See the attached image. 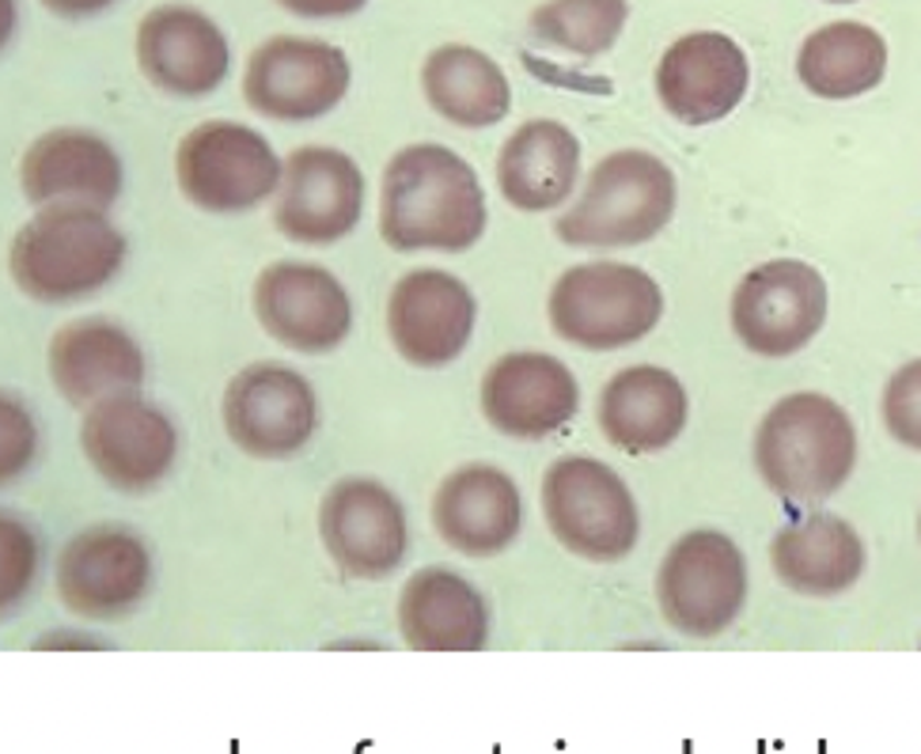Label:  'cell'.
<instances>
[{"label":"cell","mask_w":921,"mask_h":754,"mask_svg":"<svg viewBox=\"0 0 921 754\" xmlns=\"http://www.w3.org/2000/svg\"><path fill=\"white\" fill-rule=\"evenodd\" d=\"M485 232L478 171L444 145H406L387 159L379 235L398 254H463Z\"/></svg>","instance_id":"obj_1"},{"label":"cell","mask_w":921,"mask_h":754,"mask_svg":"<svg viewBox=\"0 0 921 754\" xmlns=\"http://www.w3.org/2000/svg\"><path fill=\"white\" fill-rule=\"evenodd\" d=\"M126 235L103 209L46 206L15 232L8 273L39 304H73L95 296L126 265Z\"/></svg>","instance_id":"obj_2"},{"label":"cell","mask_w":921,"mask_h":754,"mask_svg":"<svg viewBox=\"0 0 921 754\" xmlns=\"http://www.w3.org/2000/svg\"><path fill=\"white\" fill-rule=\"evenodd\" d=\"M755 467L789 504L835 496L857 467V429L835 398L819 390L785 395L755 429Z\"/></svg>","instance_id":"obj_3"},{"label":"cell","mask_w":921,"mask_h":754,"mask_svg":"<svg viewBox=\"0 0 921 754\" xmlns=\"http://www.w3.org/2000/svg\"><path fill=\"white\" fill-rule=\"evenodd\" d=\"M679 186L660 156L641 148L610 153L592 167L577 206L557 217V239L584 251L641 247L676 217Z\"/></svg>","instance_id":"obj_4"},{"label":"cell","mask_w":921,"mask_h":754,"mask_svg":"<svg viewBox=\"0 0 921 754\" xmlns=\"http://www.w3.org/2000/svg\"><path fill=\"white\" fill-rule=\"evenodd\" d=\"M546 315L562 342L610 353L649 338L663 315V292L641 265L584 262L554 281Z\"/></svg>","instance_id":"obj_5"},{"label":"cell","mask_w":921,"mask_h":754,"mask_svg":"<svg viewBox=\"0 0 921 754\" xmlns=\"http://www.w3.org/2000/svg\"><path fill=\"white\" fill-rule=\"evenodd\" d=\"M543 516L551 535L584 562H622L637 546L641 516L630 485L599 459L565 455L543 478Z\"/></svg>","instance_id":"obj_6"},{"label":"cell","mask_w":921,"mask_h":754,"mask_svg":"<svg viewBox=\"0 0 921 754\" xmlns=\"http://www.w3.org/2000/svg\"><path fill=\"white\" fill-rule=\"evenodd\" d=\"M285 164L259 129L243 122H201L179 140L175 179L190 206L236 217L281 190Z\"/></svg>","instance_id":"obj_7"},{"label":"cell","mask_w":921,"mask_h":754,"mask_svg":"<svg viewBox=\"0 0 921 754\" xmlns=\"http://www.w3.org/2000/svg\"><path fill=\"white\" fill-rule=\"evenodd\" d=\"M663 622L687 637H716L747 603V562L721 531H690L663 554L657 573Z\"/></svg>","instance_id":"obj_8"},{"label":"cell","mask_w":921,"mask_h":754,"mask_svg":"<svg viewBox=\"0 0 921 754\" xmlns=\"http://www.w3.org/2000/svg\"><path fill=\"white\" fill-rule=\"evenodd\" d=\"M830 292L816 265L763 262L732 292V331L758 357H793L827 323Z\"/></svg>","instance_id":"obj_9"},{"label":"cell","mask_w":921,"mask_h":754,"mask_svg":"<svg viewBox=\"0 0 921 754\" xmlns=\"http://www.w3.org/2000/svg\"><path fill=\"white\" fill-rule=\"evenodd\" d=\"M153 588L145 538L118 523H95L65 543L57 557V596L87 622H118Z\"/></svg>","instance_id":"obj_10"},{"label":"cell","mask_w":921,"mask_h":754,"mask_svg":"<svg viewBox=\"0 0 921 754\" xmlns=\"http://www.w3.org/2000/svg\"><path fill=\"white\" fill-rule=\"evenodd\" d=\"M349 57L323 39L278 34L247 57L243 100L273 122H315L349 92Z\"/></svg>","instance_id":"obj_11"},{"label":"cell","mask_w":921,"mask_h":754,"mask_svg":"<svg viewBox=\"0 0 921 754\" xmlns=\"http://www.w3.org/2000/svg\"><path fill=\"white\" fill-rule=\"evenodd\" d=\"M220 417L239 451L254 459H292L315 440L318 398L296 368L262 360L228 384Z\"/></svg>","instance_id":"obj_12"},{"label":"cell","mask_w":921,"mask_h":754,"mask_svg":"<svg viewBox=\"0 0 921 754\" xmlns=\"http://www.w3.org/2000/svg\"><path fill=\"white\" fill-rule=\"evenodd\" d=\"M80 448L111 490L153 493L179 459V432L148 398L118 395L84 413Z\"/></svg>","instance_id":"obj_13"},{"label":"cell","mask_w":921,"mask_h":754,"mask_svg":"<svg viewBox=\"0 0 921 754\" xmlns=\"http://www.w3.org/2000/svg\"><path fill=\"white\" fill-rule=\"evenodd\" d=\"M318 538L331 562L357 580H384L406 562L410 527L402 501L376 478H342L318 504Z\"/></svg>","instance_id":"obj_14"},{"label":"cell","mask_w":921,"mask_h":754,"mask_svg":"<svg viewBox=\"0 0 921 754\" xmlns=\"http://www.w3.org/2000/svg\"><path fill=\"white\" fill-rule=\"evenodd\" d=\"M365 212V175L353 156L304 145L285 159L273 228L300 247H331L357 228Z\"/></svg>","instance_id":"obj_15"},{"label":"cell","mask_w":921,"mask_h":754,"mask_svg":"<svg viewBox=\"0 0 921 754\" xmlns=\"http://www.w3.org/2000/svg\"><path fill=\"white\" fill-rule=\"evenodd\" d=\"M254 315L278 345L304 357L331 353L353 331V300L326 265L273 262L254 281Z\"/></svg>","instance_id":"obj_16"},{"label":"cell","mask_w":921,"mask_h":754,"mask_svg":"<svg viewBox=\"0 0 921 754\" xmlns=\"http://www.w3.org/2000/svg\"><path fill=\"white\" fill-rule=\"evenodd\" d=\"M474 292L448 270H410L387 300V338L414 368H444L471 345Z\"/></svg>","instance_id":"obj_17"},{"label":"cell","mask_w":921,"mask_h":754,"mask_svg":"<svg viewBox=\"0 0 921 754\" xmlns=\"http://www.w3.org/2000/svg\"><path fill=\"white\" fill-rule=\"evenodd\" d=\"M137 65L148 84L175 100H206L232 65L228 39L190 4H159L137 27Z\"/></svg>","instance_id":"obj_18"},{"label":"cell","mask_w":921,"mask_h":754,"mask_svg":"<svg viewBox=\"0 0 921 754\" xmlns=\"http://www.w3.org/2000/svg\"><path fill=\"white\" fill-rule=\"evenodd\" d=\"M751 84L747 53L721 31H690L663 50L657 95L683 126H713L743 103Z\"/></svg>","instance_id":"obj_19"},{"label":"cell","mask_w":921,"mask_h":754,"mask_svg":"<svg viewBox=\"0 0 921 754\" xmlns=\"http://www.w3.org/2000/svg\"><path fill=\"white\" fill-rule=\"evenodd\" d=\"M577 406V379L551 353H509L482 376V413L501 437H554L573 421Z\"/></svg>","instance_id":"obj_20"},{"label":"cell","mask_w":921,"mask_h":754,"mask_svg":"<svg viewBox=\"0 0 921 754\" xmlns=\"http://www.w3.org/2000/svg\"><path fill=\"white\" fill-rule=\"evenodd\" d=\"M50 376L69 406H100L106 398L137 395L145 384V353L114 318H73L50 342Z\"/></svg>","instance_id":"obj_21"},{"label":"cell","mask_w":921,"mask_h":754,"mask_svg":"<svg viewBox=\"0 0 921 754\" xmlns=\"http://www.w3.org/2000/svg\"><path fill=\"white\" fill-rule=\"evenodd\" d=\"M432 527L456 554L493 557L516 543L524 496L501 467L467 463L451 470L432 496Z\"/></svg>","instance_id":"obj_22"},{"label":"cell","mask_w":921,"mask_h":754,"mask_svg":"<svg viewBox=\"0 0 921 754\" xmlns=\"http://www.w3.org/2000/svg\"><path fill=\"white\" fill-rule=\"evenodd\" d=\"M27 201L46 206H114L122 193V159L92 129H50L27 148L20 164Z\"/></svg>","instance_id":"obj_23"},{"label":"cell","mask_w":921,"mask_h":754,"mask_svg":"<svg viewBox=\"0 0 921 754\" xmlns=\"http://www.w3.org/2000/svg\"><path fill=\"white\" fill-rule=\"evenodd\" d=\"M690 398L679 376L657 365H630L599 395V429L626 455L671 448L687 429Z\"/></svg>","instance_id":"obj_24"},{"label":"cell","mask_w":921,"mask_h":754,"mask_svg":"<svg viewBox=\"0 0 921 754\" xmlns=\"http://www.w3.org/2000/svg\"><path fill=\"white\" fill-rule=\"evenodd\" d=\"M398 629L418 652H478L490 641V607L451 569H418L398 596Z\"/></svg>","instance_id":"obj_25"},{"label":"cell","mask_w":921,"mask_h":754,"mask_svg":"<svg viewBox=\"0 0 921 754\" xmlns=\"http://www.w3.org/2000/svg\"><path fill=\"white\" fill-rule=\"evenodd\" d=\"M770 562H774L777 580L796 596L830 599L861 580L869 557L854 523L830 512H812L777 531Z\"/></svg>","instance_id":"obj_26"},{"label":"cell","mask_w":921,"mask_h":754,"mask_svg":"<svg viewBox=\"0 0 921 754\" xmlns=\"http://www.w3.org/2000/svg\"><path fill=\"white\" fill-rule=\"evenodd\" d=\"M580 179V140L554 118L524 122L498 156V190L520 212H551Z\"/></svg>","instance_id":"obj_27"},{"label":"cell","mask_w":921,"mask_h":754,"mask_svg":"<svg viewBox=\"0 0 921 754\" xmlns=\"http://www.w3.org/2000/svg\"><path fill=\"white\" fill-rule=\"evenodd\" d=\"M425 100L444 122L459 129L498 126L512 111V84L490 53L448 42L437 46L421 65Z\"/></svg>","instance_id":"obj_28"},{"label":"cell","mask_w":921,"mask_h":754,"mask_svg":"<svg viewBox=\"0 0 921 754\" xmlns=\"http://www.w3.org/2000/svg\"><path fill=\"white\" fill-rule=\"evenodd\" d=\"M888 73V42L857 20H838L804 39L796 53V76L819 100H857Z\"/></svg>","instance_id":"obj_29"},{"label":"cell","mask_w":921,"mask_h":754,"mask_svg":"<svg viewBox=\"0 0 921 754\" xmlns=\"http://www.w3.org/2000/svg\"><path fill=\"white\" fill-rule=\"evenodd\" d=\"M626 15V0H546L531 15V34L573 57H599L618 42Z\"/></svg>","instance_id":"obj_30"},{"label":"cell","mask_w":921,"mask_h":754,"mask_svg":"<svg viewBox=\"0 0 921 754\" xmlns=\"http://www.w3.org/2000/svg\"><path fill=\"white\" fill-rule=\"evenodd\" d=\"M42 573V538L39 531L15 512L0 509V622L20 615L23 599L31 596Z\"/></svg>","instance_id":"obj_31"},{"label":"cell","mask_w":921,"mask_h":754,"mask_svg":"<svg viewBox=\"0 0 921 754\" xmlns=\"http://www.w3.org/2000/svg\"><path fill=\"white\" fill-rule=\"evenodd\" d=\"M42 432L23 398L0 390V490L27 474V467L39 459Z\"/></svg>","instance_id":"obj_32"},{"label":"cell","mask_w":921,"mask_h":754,"mask_svg":"<svg viewBox=\"0 0 921 754\" xmlns=\"http://www.w3.org/2000/svg\"><path fill=\"white\" fill-rule=\"evenodd\" d=\"M880 413L888 432L902 448L921 451V357L902 365L896 376L888 379L880 398Z\"/></svg>","instance_id":"obj_33"},{"label":"cell","mask_w":921,"mask_h":754,"mask_svg":"<svg viewBox=\"0 0 921 754\" xmlns=\"http://www.w3.org/2000/svg\"><path fill=\"white\" fill-rule=\"evenodd\" d=\"M285 12L304 15V20H342L368 4V0H278Z\"/></svg>","instance_id":"obj_34"},{"label":"cell","mask_w":921,"mask_h":754,"mask_svg":"<svg viewBox=\"0 0 921 754\" xmlns=\"http://www.w3.org/2000/svg\"><path fill=\"white\" fill-rule=\"evenodd\" d=\"M42 4L53 15H61V20H87V15H100L111 4H118V0H42Z\"/></svg>","instance_id":"obj_35"},{"label":"cell","mask_w":921,"mask_h":754,"mask_svg":"<svg viewBox=\"0 0 921 754\" xmlns=\"http://www.w3.org/2000/svg\"><path fill=\"white\" fill-rule=\"evenodd\" d=\"M15 27H20V4L15 0H0V53L15 39Z\"/></svg>","instance_id":"obj_36"},{"label":"cell","mask_w":921,"mask_h":754,"mask_svg":"<svg viewBox=\"0 0 921 754\" xmlns=\"http://www.w3.org/2000/svg\"><path fill=\"white\" fill-rule=\"evenodd\" d=\"M830 4H854V0H830Z\"/></svg>","instance_id":"obj_37"},{"label":"cell","mask_w":921,"mask_h":754,"mask_svg":"<svg viewBox=\"0 0 921 754\" xmlns=\"http://www.w3.org/2000/svg\"><path fill=\"white\" fill-rule=\"evenodd\" d=\"M918 531H921V523H918Z\"/></svg>","instance_id":"obj_38"}]
</instances>
